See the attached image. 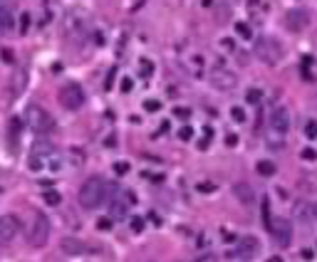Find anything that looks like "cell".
Returning a JSON list of instances; mask_svg holds the SVG:
<instances>
[{
  "instance_id": "1",
  "label": "cell",
  "mask_w": 317,
  "mask_h": 262,
  "mask_svg": "<svg viewBox=\"0 0 317 262\" xmlns=\"http://www.w3.org/2000/svg\"><path fill=\"white\" fill-rule=\"evenodd\" d=\"M104 198H107V183L99 176L87 178L85 183H82V188H80V193H77V201H80V205L85 210L99 208V205L104 203Z\"/></svg>"
},
{
  "instance_id": "2",
  "label": "cell",
  "mask_w": 317,
  "mask_h": 262,
  "mask_svg": "<svg viewBox=\"0 0 317 262\" xmlns=\"http://www.w3.org/2000/svg\"><path fill=\"white\" fill-rule=\"evenodd\" d=\"M256 55L258 59H263L265 64H278L283 59V45L273 37H258L256 42Z\"/></svg>"
},
{
  "instance_id": "3",
  "label": "cell",
  "mask_w": 317,
  "mask_h": 262,
  "mask_svg": "<svg viewBox=\"0 0 317 262\" xmlns=\"http://www.w3.org/2000/svg\"><path fill=\"white\" fill-rule=\"evenodd\" d=\"M50 240V220L45 213H35L32 228H30V245L32 247H45Z\"/></svg>"
},
{
  "instance_id": "4",
  "label": "cell",
  "mask_w": 317,
  "mask_h": 262,
  "mask_svg": "<svg viewBox=\"0 0 317 262\" xmlns=\"http://www.w3.org/2000/svg\"><path fill=\"white\" fill-rule=\"evenodd\" d=\"M57 99H59V104H62L67 112H77V109L85 104V92H82L80 84L70 82V84H65V87L59 89Z\"/></svg>"
},
{
  "instance_id": "5",
  "label": "cell",
  "mask_w": 317,
  "mask_h": 262,
  "mask_svg": "<svg viewBox=\"0 0 317 262\" xmlns=\"http://www.w3.org/2000/svg\"><path fill=\"white\" fill-rule=\"evenodd\" d=\"M28 124L35 134H50L52 126H55L50 114H47L42 107H37V104H30L28 107Z\"/></svg>"
},
{
  "instance_id": "6",
  "label": "cell",
  "mask_w": 317,
  "mask_h": 262,
  "mask_svg": "<svg viewBox=\"0 0 317 262\" xmlns=\"http://www.w3.org/2000/svg\"><path fill=\"white\" fill-rule=\"evenodd\" d=\"M208 82L218 89V92H233L235 84H238V77L233 74L231 69H226V67H216V69L208 74Z\"/></svg>"
},
{
  "instance_id": "7",
  "label": "cell",
  "mask_w": 317,
  "mask_h": 262,
  "mask_svg": "<svg viewBox=\"0 0 317 262\" xmlns=\"http://www.w3.org/2000/svg\"><path fill=\"white\" fill-rule=\"evenodd\" d=\"M258 252H260L258 237L245 235V237H240V240H238V245H235V250H233L231 255H233V257H238V260H253Z\"/></svg>"
},
{
  "instance_id": "8",
  "label": "cell",
  "mask_w": 317,
  "mask_h": 262,
  "mask_svg": "<svg viewBox=\"0 0 317 262\" xmlns=\"http://www.w3.org/2000/svg\"><path fill=\"white\" fill-rule=\"evenodd\" d=\"M20 233V220L15 215H0V247L10 245Z\"/></svg>"
},
{
  "instance_id": "9",
  "label": "cell",
  "mask_w": 317,
  "mask_h": 262,
  "mask_svg": "<svg viewBox=\"0 0 317 262\" xmlns=\"http://www.w3.org/2000/svg\"><path fill=\"white\" fill-rule=\"evenodd\" d=\"M270 233H273L275 242H278L280 247H288L290 242H292V223H290V220H285V218H278V220L273 223Z\"/></svg>"
},
{
  "instance_id": "10",
  "label": "cell",
  "mask_w": 317,
  "mask_h": 262,
  "mask_svg": "<svg viewBox=\"0 0 317 262\" xmlns=\"http://www.w3.org/2000/svg\"><path fill=\"white\" fill-rule=\"evenodd\" d=\"M290 129V114L285 107H275L273 112H270V131H275V134H280V136H285Z\"/></svg>"
},
{
  "instance_id": "11",
  "label": "cell",
  "mask_w": 317,
  "mask_h": 262,
  "mask_svg": "<svg viewBox=\"0 0 317 262\" xmlns=\"http://www.w3.org/2000/svg\"><path fill=\"white\" fill-rule=\"evenodd\" d=\"M307 23H310V18H307L305 10H290L288 15H285V25L292 32H302V30L307 28Z\"/></svg>"
},
{
  "instance_id": "12",
  "label": "cell",
  "mask_w": 317,
  "mask_h": 262,
  "mask_svg": "<svg viewBox=\"0 0 317 262\" xmlns=\"http://www.w3.org/2000/svg\"><path fill=\"white\" fill-rule=\"evenodd\" d=\"M233 196L245 205H250L256 201V193H253V188H250L248 183H235V186H233Z\"/></svg>"
},
{
  "instance_id": "13",
  "label": "cell",
  "mask_w": 317,
  "mask_h": 262,
  "mask_svg": "<svg viewBox=\"0 0 317 262\" xmlns=\"http://www.w3.org/2000/svg\"><path fill=\"white\" fill-rule=\"evenodd\" d=\"M13 28H15V15H13V10L5 8V5H0V35L13 32Z\"/></svg>"
},
{
  "instance_id": "14",
  "label": "cell",
  "mask_w": 317,
  "mask_h": 262,
  "mask_svg": "<svg viewBox=\"0 0 317 262\" xmlns=\"http://www.w3.org/2000/svg\"><path fill=\"white\" fill-rule=\"evenodd\" d=\"M256 171H258L263 178H270V176H275V171H278V166L273 163V161H268V158H263V161H258L256 163Z\"/></svg>"
},
{
  "instance_id": "15",
  "label": "cell",
  "mask_w": 317,
  "mask_h": 262,
  "mask_svg": "<svg viewBox=\"0 0 317 262\" xmlns=\"http://www.w3.org/2000/svg\"><path fill=\"white\" fill-rule=\"evenodd\" d=\"M62 247H65V252H67V255H77V252H85V250H82L85 245H82V242H77V240H70V237H67V240H62Z\"/></svg>"
},
{
  "instance_id": "16",
  "label": "cell",
  "mask_w": 317,
  "mask_h": 262,
  "mask_svg": "<svg viewBox=\"0 0 317 262\" xmlns=\"http://www.w3.org/2000/svg\"><path fill=\"white\" fill-rule=\"evenodd\" d=\"M42 201L47 205H59L62 196H59V191H45V193H42Z\"/></svg>"
},
{
  "instance_id": "17",
  "label": "cell",
  "mask_w": 317,
  "mask_h": 262,
  "mask_svg": "<svg viewBox=\"0 0 317 262\" xmlns=\"http://www.w3.org/2000/svg\"><path fill=\"white\" fill-rule=\"evenodd\" d=\"M124 215H126V205L121 203V201H114V203H112V213H109V218H119V220H121Z\"/></svg>"
},
{
  "instance_id": "18",
  "label": "cell",
  "mask_w": 317,
  "mask_h": 262,
  "mask_svg": "<svg viewBox=\"0 0 317 262\" xmlns=\"http://www.w3.org/2000/svg\"><path fill=\"white\" fill-rule=\"evenodd\" d=\"M263 223H265L268 230L273 228V220H270V201H268V198H263Z\"/></svg>"
},
{
  "instance_id": "19",
  "label": "cell",
  "mask_w": 317,
  "mask_h": 262,
  "mask_svg": "<svg viewBox=\"0 0 317 262\" xmlns=\"http://www.w3.org/2000/svg\"><path fill=\"white\" fill-rule=\"evenodd\" d=\"M235 32H238L240 37H245V40L253 37V32H250V25H248V23H238V25H235Z\"/></svg>"
},
{
  "instance_id": "20",
  "label": "cell",
  "mask_w": 317,
  "mask_h": 262,
  "mask_svg": "<svg viewBox=\"0 0 317 262\" xmlns=\"http://www.w3.org/2000/svg\"><path fill=\"white\" fill-rule=\"evenodd\" d=\"M305 136L307 139H317V121H307L305 124Z\"/></svg>"
},
{
  "instance_id": "21",
  "label": "cell",
  "mask_w": 317,
  "mask_h": 262,
  "mask_svg": "<svg viewBox=\"0 0 317 262\" xmlns=\"http://www.w3.org/2000/svg\"><path fill=\"white\" fill-rule=\"evenodd\" d=\"M144 109L146 112H161V102H159V99H146Z\"/></svg>"
},
{
  "instance_id": "22",
  "label": "cell",
  "mask_w": 317,
  "mask_h": 262,
  "mask_svg": "<svg viewBox=\"0 0 317 262\" xmlns=\"http://www.w3.org/2000/svg\"><path fill=\"white\" fill-rule=\"evenodd\" d=\"M114 173L116 176H126V173H129V161H116V163H114Z\"/></svg>"
},
{
  "instance_id": "23",
  "label": "cell",
  "mask_w": 317,
  "mask_h": 262,
  "mask_svg": "<svg viewBox=\"0 0 317 262\" xmlns=\"http://www.w3.org/2000/svg\"><path fill=\"white\" fill-rule=\"evenodd\" d=\"M129 225H132V230H134V233H144V218H132V220H129Z\"/></svg>"
},
{
  "instance_id": "24",
  "label": "cell",
  "mask_w": 317,
  "mask_h": 262,
  "mask_svg": "<svg viewBox=\"0 0 317 262\" xmlns=\"http://www.w3.org/2000/svg\"><path fill=\"white\" fill-rule=\"evenodd\" d=\"M245 99H248V104H260V89H248Z\"/></svg>"
},
{
  "instance_id": "25",
  "label": "cell",
  "mask_w": 317,
  "mask_h": 262,
  "mask_svg": "<svg viewBox=\"0 0 317 262\" xmlns=\"http://www.w3.org/2000/svg\"><path fill=\"white\" fill-rule=\"evenodd\" d=\"M231 119L240 124V121H245V112H243L240 107H233V109H231Z\"/></svg>"
},
{
  "instance_id": "26",
  "label": "cell",
  "mask_w": 317,
  "mask_h": 262,
  "mask_svg": "<svg viewBox=\"0 0 317 262\" xmlns=\"http://www.w3.org/2000/svg\"><path fill=\"white\" fill-rule=\"evenodd\" d=\"M191 136H194V129H191V126H181V129H178V139H181V141H188Z\"/></svg>"
},
{
  "instance_id": "27",
  "label": "cell",
  "mask_w": 317,
  "mask_h": 262,
  "mask_svg": "<svg viewBox=\"0 0 317 262\" xmlns=\"http://www.w3.org/2000/svg\"><path fill=\"white\" fill-rule=\"evenodd\" d=\"M300 156H302L305 161H317V151H315V148H310V146H307V148H302V153H300Z\"/></svg>"
},
{
  "instance_id": "28",
  "label": "cell",
  "mask_w": 317,
  "mask_h": 262,
  "mask_svg": "<svg viewBox=\"0 0 317 262\" xmlns=\"http://www.w3.org/2000/svg\"><path fill=\"white\" fill-rule=\"evenodd\" d=\"M112 228V218H99L97 220V230H109Z\"/></svg>"
},
{
  "instance_id": "29",
  "label": "cell",
  "mask_w": 317,
  "mask_h": 262,
  "mask_svg": "<svg viewBox=\"0 0 317 262\" xmlns=\"http://www.w3.org/2000/svg\"><path fill=\"white\" fill-rule=\"evenodd\" d=\"M28 25H30V15L28 13H23V15H20V35L28 32Z\"/></svg>"
},
{
  "instance_id": "30",
  "label": "cell",
  "mask_w": 317,
  "mask_h": 262,
  "mask_svg": "<svg viewBox=\"0 0 317 262\" xmlns=\"http://www.w3.org/2000/svg\"><path fill=\"white\" fill-rule=\"evenodd\" d=\"M132 87H134V82H132V79H129V77H124V79H121V82H119V89H121V92H124V94H126V92H132Z\"/></svg>"
},
{
  "instance_id": "31",
  "label": "cell",
  "mask_w": 317,
  "mask_h": 262,
  "mask_svg": "<svg viewBox=\"0 0 317 262\" xmlns=\"http://www.w3.org/2000/svg\"><path fill=\"white\" fill-rule=\"evenodd\" d=\"M173 114H176V117H181V119H188L191 109H186V107H176V109H173Z\"/></svg>"
},
{
  "instance_id": "32",
  "label": "cell",
  "mask_w": 317,
  "mask_h": 262,
  "mask_svg": "<svg viewBox=\"0 0 317 262\" xmlns=\"http://www.w3.org/2000/svg\"><path fill=\"white\" fill-rule=\"evenodd\" d=\"M226 146H228V148L238 146V136H235V134H228V136H226Z\"/></svg>"
},
{
  "instance_id": "33",
  "label": "cell",
  "mask_w": 317,
  "mask_h": 262,
  "mask_svg": "<svg viewBox=\"0 0 317 262\" xmlns=\"http://www.w3.org/2000/svg\"><path fill=\"white\" fill-rule=\"evenodd\" d=\"M199 191H201V193H211L213 186H211V183H199Z\"/></svg>"
},
{
  "instance_id": "34",
  "label": "cell",
  "mask_w": 317,
  "mask_h": 262,
  "mask_svg": "<svg viewBox=\"0 0 317 262\" xmlns=\"http://www.w3.org/2000/svg\"><path fill=\"white\" fill-rule=\"evenodd\" d=\"M196 262H218V260H216L213 255H203V257H199V260H196Z\"/></svg>"
},
{
  "instance_id": "35",
  "label": "cell",
  "mask_w": 317,
  "mask_h": 262,
  "mask_svg": "<svg viewBox=\"0 0 317 262\" xmlns=\"http://www.w3.org/2000/svg\"><path fill=\"white\" fill-rule=\"evenodd\" d=\"M3 57H5V62H13V55H10V50H3Z\"/></svg>"
},
{
  "instance_id": "36",
  "label": "cell",
  "mask_w": 317,
  "mask_h": 262,
  "mask_svg": "<svg viewBox=\"0 0 317 262\" xmlns=\"http://www.w3.org/2000/svg\"><path fill=\"white\" fill-rule=\"evenodd\" d=\"M265 262H285V260H283L280 255H273V257H268V260H265Z\"/></svg>"
},
{
  "instance_id": "37",
  "label": "cell",
  "mask_w": 317,
  "mask_h": 262,
  "mask_svg": "<svg viewBox=\"0 0 317 262\" xmlns=\"http://www.w3.org/2000/svg\"><path fill=\"white\" fill-rule=\"evenodd\" d=\"M312 218H315V220H317V203L312 205Z\"/></svg>"
}]
</instances>
